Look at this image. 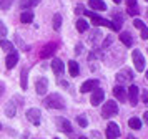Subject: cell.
<instances>
[{"instance_id": "836d02e7", "label": "cell", "mask_w": 148, "mask_h": 139, "mask_svg": "<svg viewBox=\"0 0 148 139\" xmlns=\"http://www.w3.org/2000/svg\"><path fill=\"white\" fill-rule=\"evenodd\" d=\"M30 2V7H34V5H37V3H40V0H28Z\"/></svg>"}, {"instance_id": "8992f818", "label": "cell", "mask_w": 148, "mask_h": 139, "mask_svg": "<svg viewBox=\"0 0 148 139\" xmlns=\"http://www.w3.org/2000/svg\"><path fill=\"white\" fill-rule=\"evenodd\" d=\"M116 79H118L120 86L125 85V83H130V81L133 79V73L130 71V70H121V71L116 75Z\"/></svg>"}, {"instance_id": "f546056e", "label": "cell", "mask_w": 148, "mask_h": 139, "mask_svg": "<svg viewBox=\"0 0 148 139\" xmlns=\"http://www.w3.org/2000/svg\"><path fill=\"white\" fill-rule=\"evenodd\" d=\"M10 5H12V0H0V8L7 10V8H8Z\"/></svg>"}, {"instance_id": "ffe728a7", "label": "cell", "mask_w": 148, "mask_h": 139, "mask_svg": "<svg viewBox=\"0 0 148 139\" xmlns=\"http://www.w3.org/2000/svg\"><path fill=\"white\" fill-rule=\"evenodd\" d=\"M20 20H22V23H30V22L34 20V12H30V10H25V12H22Z\"/></svg>"}, {"instance_id": "5b68a950", "label": "cell", "mask_w": 148, "mask_h": 139, "mask_svg": "<svg viewBox=\"0 0 148 139\" xmlns=\"http://www.w3.org/2000/svg\"><path fill=\"white\" fill-rule=\"evenodd\" d=\"M120 136V127L116 123H108L107 126V139H116Z\"/></svg>"}, {"instance_id": "d4e9b609", "label": "cell", "mask_w": 148, "mask_h": 139, "mask_svg": "<svg viewBox=\"0 0 148 139\" xmlns=\"http://www.w3.org/2000/svg\"><path fill=\"white\" fill-rule=\"evenodd\" d=\"M5 114H7L8 118H14L15 116V104L14 103H8L7 108H5Z\"/></svg>"}, {"instance_id": "6da1fadb", "label": "cell", "mask_w": 148, "mask_h": 139, "mask_svg": "<svg viewBox=\"0 0 148 139\" xmlns=\"http://www.w3.org/2000/svg\"><path fill=\"white\" fill-rule=\"evenodd\" d=\"M43 104L47 106V108H52V109H63L65 108V101L62 98L60 94H57V93H52L50 96L43 99Z\"/></svg>"}, {"instance_id": "8fae6325", "label": "cell", "mask_w": 148, "mask_h": 139, "mask_svg": "<svg viewBox=\"0 0 148 139\" xmlns=\"http://www.w3.org/2000/svg\"><path fill=\"white\" fill-rule=\"evenodd\" d=\"M27 118L32 124H40V111L37 108H32L27 111Z\"/></svg>"}, {"instance_id": "cb8c5ba5", "label": "cell", "mask_w": 148, "mask_h": 139, "mask_svg": "<svg viewBox=\"0 0 148 139\" xmlns=\"http://www.w3.org/2000/svg\"><path fill=\"white\" fill-rule=\"evenodd\" d=\"M60 26H62V15H60V13H55V15H53V28L58 32V30H60Z\"/></svg>"}, {"instance_id": "d6986e66", "label": "cell", "mask_w": 148, "mask_h": 139, "mask_svg": "<svg viewBox=\"0 0 148 139\" xmlns=\"http://www.w3.org/2000/svg\"><path fill=\"white\" fill-rule=\"evenodd\" d=\"M52 70H53L57 75H60V73L63 71V63H62L58 58H53V61H52Z\"/></svg>"}, {"instance_id": "30bf717a", "label": "cell", "mask_w": 148, "mask_h": 139, "mask_svg": "<svg viewBox=\"0 0 148 139\" xmlns=\"http://www.w3.org/2000/svg\"><path fill=\"white\" fill-rule=\"evenodd\" d=\"M98 88V79H88V81H85L83 85H82L80 91L82 93H90V91H95Z\"/></svg>"}, {"instance_id": "e0dca14e", "label": "cell", "mask_w": 148, "mask_h": 139, "mask_svg": "<svg viewBox=\"0 0 148 139\" xmlns=\"http://www.w3.org/2000/svg\"><path fill=\"white\" fill-rule=\"evenodd\" d=\"M90 7L93 10H107V5L103 0H90Z\"/></svg>"}, {"instance_id": "7c38bea8", "label": "cell", "mask_w": 148, "mask_h": 139, "mask_svg": "<svg viewBox=\"0 0 148 139\" xmlns=\"http://www.w3.org/2000/svg\"><path fill=\"white\" fill-rule=\"evenodd\" d=\"M113 94H115V98L118 99V101H127V90L123 88V86H115L113 88Z\"/></svg>"}, {"instance_id": "ba28073f", "label": "cell", "mask_w": 148, "mask_h": 139, "mask_svg": "<svg viewBox=\"0 0 148 139\" xmlns=\"http://www.w3.org/2000/svg\"><path fill=\"white\" fill-rule=\"evenodd\" d=\"M103 98H105V91H103V90H100V88H97L95 91H92V96H90V99H92V104H93V106L101 104Z\"/></svg>"}, {"instance_id": "d6a6232c", "label": "cell", "mask_w": 148, "mask_h": 139, "mask_svg": "<svg viewBox=\"0 0 148 139\" xmlns=\"http://www.w3.org/2000/svg\"><path fill=\"white\" fill-rule=\"evenodd\" d=\"M141 99H143V103H148V91L147 90H143V93H141Z\"/></svg>"}, {"instance_id": "f1b7e54d", "label": "cell", "mask_w": 148, "mask_h": 139, "mask_svg": "<svg viewBox=\"0 0 148 139\" xmlns=\"http://www.w3.org/2000/svg\"><path fill=\"white\" fill-rule=\"evenodd\" d=\"M77 121H78V124H80L82 127H87V126H88V121H87V118H85V116H78V118H77Z\"/></svg>"}, {"instance_id": "7402d4cb", "label": "cell", "mask_w": 148, "mask_h": 139, "mask_svg": "<svg viewBox=\"0 0 148 139\" xmlns=\"http://www.w3.org/2000/svg\"><path fill=\"white\" fill-rule=\"evenodd\" d=\"M77 30H78V32L80 33H83V32H87L88 30V23L87 22H85V20H77Z\"/></svg>"}, {"instance_id": "4dcf8cb0", "label": "cell", "mask_w": 148, "mask_h": 139, "mask_svg": "<svg viewBox=\"0 0 148 139\" xmlns=\"http://www.w3.org/2000/svg\"><path fill=\"white\" fill-rule=\"evenodd\" d=\"M140 35H141V38H143V40L148 38V28H147V26H143V28L140 30Z\"/></svg>"}, {"instance_id": "1f68e13d", "label": "cell", "mask_w": 148, "mask_h": 139, "mask_svg": "<svg viewBox=\"0 0 148 139\" xmlns=\"http://www.w3.org/2000/svg\"><path fill=\"white\" fill-rule=\"evenodd\" d=\"M133 25L136 26V28H138V30H141V28H143V26H145V25H143V22H141V20H138V18H136V20H135V22H133Z\"/></svg>"}, {"instance_id": "7a4b0ae2", "label": "cell", "mask_w": 148, "mask_h": 139, "mask_svg": "<svg viewBox=\"0 0 148 139\" xmlns=\"http://www.w3.org/2000/svg\"><path fill=\"white\" fill-rule=\"evenodd\" d=\"M118 113V104L115 103L113 99L112 101H107L105 104H103V111H101V116L103 118H110V116H113Z\"/></svg>"}, {"instance_id": "8d00e7d4", "label": "cell", "mask_w": 148, "mask_h": 139, "mask_svg": "<svg viewBox=\"0 0 148 139\" xmlns=\"http://www.w3.org/2000/svg\"><path fill=\"white\" fill-rule=\"evenodd\" d=\"M128 139H135V138H133V136H128Z\"/></svg>"}, {"instance_id": "9c48e42d", "label": "cell", "mask_w": 148, "mask_h": 139, "mask_svg": "<svg viewBox=\"0 0 148 139\" xmlns=\"http://www.w3.org/2000/svg\"><path fill=\"white\" fill-rule=\"evenodd\" d=\"M128 98H130V104L132 106H136V103H138V94H140V90H138V86L132 85L130 86V90L127 91Z\"/></svg>"}, {"instance_id": "f35d334b", "label": "cell", "mask_w": 148, "mask_h": 139, "mask_svg": "<svg viewBox=\"0 0 148 139\" xmlns=\"http://www.w3.org/2000/svg\"><path fill=\"white\" fill-rule=\"evenodd\" d=\"M147 81H148V71H147Z\"/></svg>"}, {"instance_id": "e575fe53", "label": "cell", "mask_w": 148, "mask_h": 139, "mask_svg": "<svg viewBox=\"0 0 148 139\" xmlns=\"http://www.w3.org/2000/svg\"><path fill=\"white\" fill-rule=\"evenodd\" d=\"M143 121H145V123H147V124H148V111L145 113V114H143Z\"/></svg>"}, {"instance_id": "44dd1931", "label": "cell", "mask_w": 148, "mask_h": 139, "mask_svg": "<svg viewBox=\"0 0 148 139\" xmlns=\"http://www.w3.org/2000/svg\"><path fill=\"white\" fill-rule=\"evenodd\" d=\"M128 126L132 127V129H140L141 127V119L140 118H130V121H128Z\"/></svg>"}, {"instance_id": "4fadbf2b", "label": "cell", "mask_w": 148, "mask_h": 139, "mask_svg": "<svg viewBox=\"0 0 148 139\" xmlns=\"http://www.w3.org/2000/svg\"><path fill=\"white\" fill-rule=\"evenodd\" d=\"M17 61H18V53L12 52V53H8L7 60H5V65H7V68L10 70V68H14V66L17 65Z\"/></svg>"}, {"instance_id": "52a82bcc", "label": "cell", "mask_w": 148, "mask_h": 139, "mask_svg": "<svg viewBox=\"0 0 148 139\" xmlns=\"http://www.w3.org/2000/svg\"><path fill=\"white\" fill-rule=\"evenodd\" d=\"M47 88H48V79L47 78H38L37 79V83H35V91H37V94L43 96V94L47 93Z\"/></svg>"}, {"instance_id": "ac0fdd59", "label": "cell", "mask_w": 148, "mask_h": 139, "mask_svg": "<svg viewBox=\"0 0 148 139\" xmlns=\"http://www.w3.org/2000/svg\"><path fill=\"white\" fill-rule=\"evenodd\" d=\"M128 13L136 17L138 15V5H136V0H128Z\"/></svg>"}, {"instance_id": "60d3db41", "label": "cell", "mask_w": 148, "mask_h": 139, "mask_svg": "<svg viewBox=\"0 0 148 139\" xmlns=\"http://www.w3.org/2000/svg\"><path fill=\"white\" fill-rule=\"evenodd\" d=\"M147 15H148V10H147Z\"/></svg>"}, {"instance_id": "277c9868", "label": "cell", "mask_w": 148, "mask_h": 139, "mask_svg": "<svg viewBox=\"0 0 148 139\" xmlns=\"http://www.w3.org/2000/svg\"><path fill=\"white\" fill-rule=\"evenodd\" d=\"M90 17V20H92V23L93 25H103V26H108V28H112L113 30V23L110 22V20H103L101 17H98V15H95L93 12H85Z\"/></svg>"}, {"instance_id": "603a6c76", "label": "cell", "mask_w": 148, "mask_h": 139, "mask_svg": "<svg viewBox=\"0 0 148 139\" xmlns=\"http://www.w3.org/2000/svg\"><path fill=\"white\" fill-rule=\"evenodd\" d=\"M0 46H2L5 52H8V53L14 52V45H12L10 41H7V40H0Z\"/></svg>"}, {"instance_id": "83f0119b", "label": "cell", "mask_w": 148, "mask_h": 139, "mask_svg": "<svg viewBox=\"0 0 148 139\" xmlns=\"http://www.w3.org/2000/svg\"><path fill=\"white\" fill-rule=\"evenodd\" d=\"M5 35H7V26L3 25V22L0 20V40L5 38Z\"/></svg>"}, {"instance_id": "9a60e30c", "label": "cell", "mask_w": 148, "mask_h": 139, "mask_svg": "<svg viewBox=\"0 0 148 139\" xmlns=\"http://www.w3.org/2000/svg\"><path fill=\"white\" fill-rule=\"evenodd\" d=\"M120 40H121V43L127 45V46L133 45V37H132V33L130 32H121L120 33Z\"/></svg>"}, {"instance_id": "484cf974", "label": "cell", "mask_w": 148, "mask_h": 139, "mask_svg": "<svg viewBox=\"0 0 148 139\" xmlns=\"http://www.w3.org/2000/svg\"><path fill=\"white\" fill-rule=\"evenodd\" d=\"M27 73H28V70L22 71V79H20V86H22V90H27Z\"/></svg>"}, {"instance_id": "74e56055", "label": "cell", "mask_w": 148, "mask_h": 139, "mask_svg": "<svg viewBox=\"0 0 148 139\" xmlns=\"http://www.w3.org/2000/svg\"><path fill=\"white\" fill-rule=\"evenodd\" d=\"M78 139H88V138H83V136H82V138H78Z\"/></svg>"}, {"instance_id": "ab89813d", "label": "cell", "mask_w": 148, "mask_h": 139, "mask_svg": "<svg viewBox=\"0 0 148 139\" xmlns=\"http://www.w3.org/2000/svg\"><path fill=\"white\" fill-rule=\"evenodd\" d=\"M0 129H2V124H0Z\"/></svg>"}, {"instance_id": "d590c367", "label": "cell", "mask_w": 148, "mask_h": 139, "mask_svg": "<svg viewBox=\"0 0 148 139\" xmlns=\"http://www.w3.org/2000/svg\"><path fill=\"white\" fill-rule=\"evenodd\" d=\"M113 2H115V3H120L121 0H113Z\"/></svg>"}, {"instance_id": "2e32d148", "label": "cell", "mask_w": 148, "mask_h": 139, "mask_svg": "<svg viewBox=\"0 0 148 139\" xmlns=\"http://www.w3.org/2000/svg\"><path fill=\"white\" fill-rule=\"evenodd\" d=\"M68 71H70V76H78L80 73V68H78V63L77 61H68Z\"/></svg>"}, {"instance_id": "3957f363", "label": "cell", "mask_w": 148, "mask_h": 139, "mask_svg": "<svg viewBox=\"0 0 148 139\" xmlns=\"http://www.w3.org/2000/svg\"><path fill=\"white\" fill-rule=\"evenodd\" d=\"M132 60H133V65L136 68V71H143L145 70V58H143L140 50H135L132 53Z\"/></svg>"}, {"instance_id": "5bb4252c", "label": "cell", "mask_w": 148, "mask_h": 139, "mask_svg": "<svg viewBox=\"0 0 148 139\" xmlns=\"http://www.w3.org/2000/svg\"><path fill=\"white\" fill-rule=\"evenodd\" d=\"M55 50H57V45H55V43H50V45L43 46V50H42L40 56H42V58H48L50 55H53V53H55Z\"/></svg>"}, {"instance_id": "b9f144b4", "label": "cell", "mask_w": 148, "mask_h": 139, "mask_svg": "<svg viewBox=\"0 0 148 139\" xmlns=\"http://www.w3.org/2000/svg\"><path fill=\"white\" fill-rule=\"evenodd\" d=\"M55 139H58V138H55Z\"/></svg>"}, {"instance_id": "4316f807", "label": "cell", "mask_w": 148, "mask_h": 139, "mask_svg": "<svg viewBox=\"0 0 148 139\" xmlns=\"http://www.w3.org/2000/svg\"><path fill=\"white\" fill-rule=\"evenodd\" d=\"M60 124H62V127H63V129H65V132H68V134H70V132H72V126H70V123H68L67 119H63V121H62Z\"/></svg>"}]
</instances>
